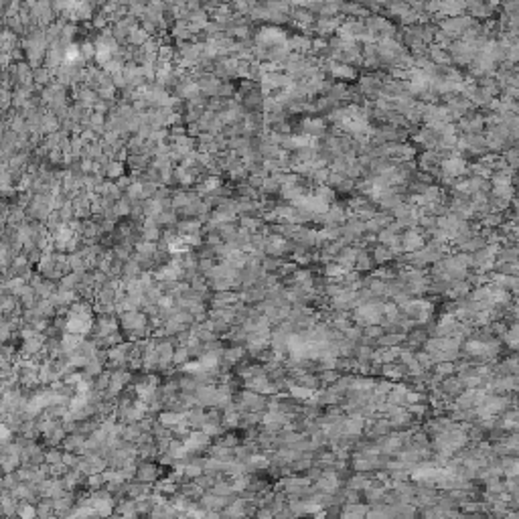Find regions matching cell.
Here are the masks:
<instances>
[{"mask_svg": "<svg viewBox=\"0 0 519 519\" xmlns=\"http://www.w3.org/2000/svg\"><path fill=\"white\" fill-rule=\"evenodd\" d=\"M94 329V321L91 315H69V319L65 321V331L67 333H75V335H85Z\"/></svg>", "mask_w": 519, "mask_h": 519, "instance_id": "6da1fadb", "label": "cell"}, {"mask_svg": "<svg viewBox=\"0 0 519 519\" xmlns=\"http://www.w3.org/2000/svg\"><path fill=\"white\" fill-rule=\"evenodd\" d=\"M379 373H381L385 379H389V381H400V379H404V377L408 375V369H406L404 363L391 361V363H381Z\"/></svg>", "mask_w": 519, "mask_h": 519, "instance_id": "7a4b0ae2", "label": "cell"}, {"mask_svg": "<svg viewBox=\"0 0 519 519\" xmlns=\"http://www.w3.org/2000/svg\"><path fill=\"white\" fill-rule=\"evenodd\" d=\"M440 389H442V393L446 395V398L454 400L456 395H459V393H461L465 387H463V383H461L459 375H456V373H452V375H446V377H442V381H440Z\"/></svg>", "mask_w": 519, "mask_h": 519, "instance_id": "3957f363", "label": "cell"}, {"mask_svg": "<svg viewBox=\"0 0 519 519\" xmlns=\"http://www.w3.org/2000/svg\"><path fill=\"white\" fill-rule=\"evenodd\" d=\"M367 509H369V503H359V501H355V503H343L339 515H341V517H347V519H361V517H365Z\"/></svg>", "mask_w": 519, "mask_h": 519, "instance_id": "277c9868", "label": "cell"}, {"mask_svg": "<svg viewBox=\"0 0 519 519\" xmlns=\"http://www.w3.org/2000/svg\"><path fill=\"white\" fill-rule=\"evenodd\" d=\"M114 331H118V321H116V317H114L112 313H104V315L98 319V323H96L98 337H106V335H110V333H114Z\"/></svg>", "mask_w": 519, "mask_h": 519, "instance_id": "5b68a950", "label": "cell"}, {"mask_svg": "<svg viewBox=\"0 0 519 519\" xmlns=\"http://www.w3.org/2000/svg\"><path fill=\"white\" fill-rule=\"evenodd\" d=\"M469 290H471V284L467 280H452L448 284V290L444 292V296L448 300H459V298H465L469 294Z\"/></svg>", "mask_w": 519, "mask_h": 519, "instance_id": "8992f818", "label": "cell"}, {"mask_svg": "<svg viewBox=\"0 0 519 519\" xmlns=\"http://www.w3.org/2000/svg\"><path fill=\"white\" fill-rule=\"evenodd\" d=\"M369 254H371V260H373L375 266H383V264H391L393 262V254H391L389 246H383V243L375 246Z\"/></svg>", "mask_w": 519, "mask_h": 519, "instance_id": "52a82bcc", "label": "cell"}, {"mask_svg": "<svg viewBox=\"0 0 519 519\" xmlns=\"http://www.w3.org/2000/svg\"><path fill=\"white\" fill-rule=\"evenodd\" d=\"M159 477V467L152 463H142L140 467H136V479L140 483H152Z\"/></svg>", "mask_w": 519, "mask_h": 519, "instance_id": "ba28073f", "label": "cell"}, {"mask_svg": "<svg viewBox=\"0 0 519 519\" xmlns=\"http://www.w3.org/2000/svg\"><path fill=\"white\" fill-rule=\"evenodd\" d=\"M209 456H213V459H217V461H221V463L235 461V452H233V448L223 446V444H213V446L209 448Z\"/></svg>", "mask_w": 519, "mask_h": 519, "instance_id": "9c48e42d", "label": "cell"}, {"mask_svg": "<svg viewBox=\"0 0 519 519\" xmlns=\"http://www.w3.org/2000/svg\"><path fill=\"white\" fill-rule=\"evenodd\" d=\"M373 260H371V254L369 250H359L357 258H355V264H353V270L357 272H371L373 270Z\"/></svg>", "mask_w": 519, "mask_h": 519, "instance_id": "30bf717a", "label": "cell"}, {"mask_svg": "<svg viewBox=\"0 0 519 519\" xmlns=\"http://www.w3.org/2000/svg\"><path fill=\"white\" fill-rule=\"evenodd\" d=\"M385 489H387L385 485H371V481H369V485L361 491V495L365 497V501H367V503H377V501H381Z\"/></svg>", "mask_w": 519, "mask_h": 519, "instance_id": "8fae6325", "label": "cell"}, {"mask_svg": "<svg viewBox=\"0 0 519 519\" xmlns=\"http://www.w3.org/2000/svg\"><path fill=\"white\" fill-rule=\"evenodd\" d=\"M286 389H288L290 398H294V400H298V402L309 400L311 395H313V391H315V389H309V387H304V385H300V383H294V381H292Z\"/></svg>", "mask_w": 519, "mask_h": 519, "instance_id": "7c38bea8", "label": "cell"}, {"mask_svg": "<svg viewBox=\"0 0 519 519\" xmlns=\"http://www.w3.org/2000/svg\"><path fill=\"white\" fill-rule=\"evenodd\" d=\"M317 375H319L321 385L327 387V385H331V383H335V381L339 379L341 371H337V369H321V371H317Z\"/></svg>", "mask_w": 519, "mask_h": 519, "instance_id": "4fadbf2b", "label": "cell"}, {"mask_svg": "<svg viewBox=\"0 0 519 519\" xmlns=\"http://www.w3.org/2000/svg\"><path fill=\"white\" fill-rule=\"evenodd\" d=\"M347 270L341 266V264H337V262H329V264H325V268H323V274L325 276H329V278H341L343 280V274H345Z\"/></svg>", "mask_w": 519, "mask_h": 519, "instance_id": "5bb4252c", "label": "cell"}, {"mask_svg": "<svg viewBox=\"0 0 519 519\" xmlns=\"http://www.w3.org/2000/svg\"><path fill=\"white\" fill-rule=\"evenodd\" d=\"M406 410H408L416 420H422L424 416H428V404H426V402H414V404H408Z\"/></svg>", "mask_w": 519, "mask_h": 519, "instance_id": "9a60e30c", "label": "cell"}, {"mask_svg": "<svg viewBox=\"0 0 519 519\" xmlns=\"http://www.w3.org/2000/svg\"><path fill=\"white\" fill-rule=\"evenodd\" d=\"M432 371L446 377V375H452L454 373V361H438L432 365Z\"/></svg>", "mask_w": 519, "mask_h": 519, "instance_id": "2e32d148", "label": "cell"}, {"mask_svg": "<svg viewBox=\"0 0 519 519\" xmlns=\"http://www.w3.org/2000/svg\"><path fill=\"white\" fill-rule=\"evenodd\" d=\"M282 262H284V256H280V258L264 256V260H262V270H266V272H276V270L282 266Z\"/></svg>", "mask_w": 519, "mask_h": 519, "instance_id": "e0dca14e", "label": "cell"}, {"mask_svg": "<svg viewBox=\"0 0 519 519\" xmlns=\"http://www.w3.org/2000/svg\"><path fill=\"white\" fill-rule=\"evenodd\" d=\"M517 256H519L517 248H515V246H511V248H501V250L497 252L495 260H499V262H515V260H517Z\"/></svg>", "mask_w": 519, "mask_h": 519, "instance_id": "ac0fdd59", "label": "cell"}, {"mask_svg": "<svg viewBox=\"0 0 519 519\" xmlns=\"http://www.w3.org/2000/svg\"><path fill=\"white\" fill-rule=\"evenodd\" d=\"M189 357H191V355H189V351H187L185 345H180L178 349L173 351V363H174V365H185V363L189 361Z\"/></svg>", "mask_w": 519, "mask_h": 519, "instance_id": "d6986e66", "label": "cell"}, {"mask_svg": "<svg viewBox=\"0 0 519 519\" xmlns=\"http://www.w3.org/2000/svg\"><path fill=\"white\" fill-rule=\"evenodd\" d=\"M385 402L393 404V406H406V393H400V391L391 389L389 393H385Z\"/></svg>", "mask_w": 519, "mask_h": 519, "instance_id": "ffe728a7", "label": "cell"}, {"mask_svg": "<svg viewBox=\"0 0 519 519\" xmlns=\"http://www.w3.org/2000/svg\"><path fill=\"white\" fill-rule=\"evenodd\" d=\"M369 292H373L375 296H385V280H379V278H371L369 282ZM387 298V296H385Z\"/></svg>", "mask_w": 519, "mask_h": 519, "instance_id": "44dd1931", "label": "cell"}, {"mask_svg": "<svg viewBox=\"0 0 519 519\" xmlns=\"http://www.w3.org/2000/svg\"><path fill=\"white\" fill-rule=\"evenodd\" d=\"M391 385H393V381H389V379H375V385H373V393H379V395H385V393H389L391 391Z\"/></svg>", "mask_w": 519, "mask_h": 519, "instance_id": "7402d4cb", "label": "cell"}, {"mask_svg": "<svg viewBox=\"0 0 519 519\" xmlns=\"http://www.w3.org/2000/svg\"><path fill=\"white\" fill-rule=\"evenodd\" d=\"M215 438V444H223V446H229V448H235L237 444H239V438L235 436V434H223L221 438H217V436H213Z\"/></svg>", "mask_w": 519, "mask_h": 519, "instance_id": "603a6c76", "label": "cell"}, {"mask_svg": "<svg viewBox=\"0 0 519 519\" xmlns=\"http://www.w3.org/2000/svg\"><path fill=\"white\" fill-rule=\"evenodd\" d=\"M385 331L379 327V325H367V327H363V335L365 337H369V339H377V337H381Z\"/></svg>", "mask_w": 519, "mask_h": 519, "instance_id": "cb8c5ba5", "label": "cell"}, {"mask_svg": "<svg viewBox=\"0 0 519 519\" xmlns=\"http://www.w3.org/2000/svg\"><path fill=\"white\" fill-rule=\"evenodd\" d=\"M363 335V329L361 327H357V325H351V327H347L345 331H343V337H347V339H351V341H355L357 343V339Z\"/></svg>", "mask_w": 519, "mask_h": 519, "instance_id": "d4e9b609", "label": "cell"}, {"mask_svg": "<svg viewBox=\"0 0 519 519\" xmlns=\"http://www.w3.org/2000/svg\"><path fill=\"white\" fill-rule=\"evenodd\" d=\"M45 461L49 463V465H57V463H63V452H59V450H51L47 456H45Z\"/></svg>", "mask_w": 519, "mask_h": 519, "instance_id": "484cf974", "label": "cell"}, {"mask_svg": "<svg viewBox=\"0 0 519 519\" xmlns=\"http://www.w3.org/2000/svg\"><path fill=\"white\" fill-rule=\"evenodd\" d=\"M304 473H307V477H309V479L315 483L317 479H321V475H323V469H321V467H317V465H313V467H309V469L304 471Z\"/></svg>", "mask_w": 519, "mask_h": 519, "instance_id": "4316f807", "label": "cell"}, {"mask_svg": "<svg viewBox=\"0 0 519 519\" xmlns=\"http://www.w3.org/2000/svg\"><path fill=\"white\" fill-rule=\"evenodd\" d=\"M8 436H10V432L4 428V426H0V442H4Z\"/></svg>", "mask_w": 519, "mask_h": 519, "instance_id": "83f0119b", "label": "cell"}]
</instances>
